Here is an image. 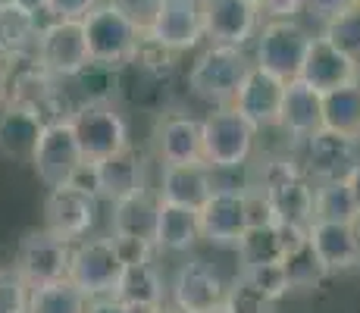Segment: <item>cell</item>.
Instances as JSON below:
<instances>
[{
	"label": "cell",
	"mask_w": 360,
	"mask_h": 313,
	"mask_svg": "<svg viewBox=\"0 0 360 313\" xmlns=\"http://www.w3.org/2000/svg\"><path fill=\"white\" fill-rule=\"evenodd\" d=\"M254 172L257 176H251L245 188H254L269 200L276 222L297 229H307L314 222V185L304 170H297L285 157H273L263 160Z\"/></svg>",
	"instance_id": "1"
},
{
	"label": "cell",
	"mask_w": 360,
	"mask_h": 313,
	"mask_svg": "<svg viewBox=\"0 0 360 313\" xmlns=\"http://www.w3.org/2000/svg\"><path fill=\"white\" fill-rule=\"evenodd\" d=\"M82 32H85L91 63L110 69L135 63L144 44V32L110 4H98L94 10H88L82 16Z\"/></svg>",
	"instance_id": "2"
},
{
	"label": "cell",
	"mask_w": 360,
	"mask_h": 313,
	"mask_svg": "<svg viewBox=\"0 0 360 313\" xmlns=\"http://www.w3.org/2000/svg\"><path fill=\"white\" fill-rule=\"evenodd\" d=\"M251 57L245 47H226V44H210L204 53L195 60L188 72V88L191 94L200 97L204 103L213 107H232L235 91L241 88L245 75L251 72Z\"/></svg>",
	"instance_id": "3"
},
{
	"label": "cell",
	"mask_w": 360,
	"mask_h": 313,
	"mask_svg": "<svg viewBox=\"0 0 360 313\" xmlns=\"http://www.w3.org/2000/svg\"><path fill=\"white\" fill-rule=\"evenodd\" d=\"M254 141H257L254 125L241 120L232 107H219L207 120H200V151L210 172L241 170L254 154Z\"/></svg>",
	"instance_id": "4"
},
{
	"label": "cell",
	"mask_w": 360,
	"mask_h": 313,
	"mask_svg": "<svg viewBox=\"0 0 360 313\" xmlns=\"http://www.w3.org/2000/svg\"><path fill=\"white\" fill-rule=\"evenodd\" d=\"M72 125L75 144L82 151L85 163H98V160L122 151L129 141V122L122 120V113L113 103L101 101H85L66 116Z\"/></svg>",
	"instance_id": "5"
},
{
	"label": "cell",
	"mask_w": 360,
	"mask_h": 313,
	"mask_svg": "<svg viewBox=\"0 0 360 313\" xmlns=\"http://www.w3.org/2000/svg\"><path fill=\"white\" fill-rule=\"evenodd\" d=\"M310 34L295 19H266L254 34V66L276 75L282 82H292L301 72L304 53H307Z\"/></svg>",
	"instance_id": "6"
},
{
	"label": "cell",
	"mask_w": 360,
	"mask_h": 313,
	"mask_svg": "<svg viewBox=\"0 0 360 313\" xmlns=\"http://www.w3.org/2000/svg\"><path fill=\"white\" fill-rule=\"evenodd\" d=\"M122 257L116 250L113 238H88L79 241L69 254V273L66 279L88 298H113L116 295V285H120L122 276Z\"/></svg>",
	"instance_id": "7"
},
{
	"label": "cell",
	"mask_w": 360,
	"mask_h": 313,
	"mask_svg": "<svg viewBox=\"0 0 360 313\" xmlns=\"http://www.w3.org/2000/svg\"><path fill=\"white\" fill-rule=\"evenodd\" d=\"M38 66L53 79H75L91 63L82 32V19H51L38 32Z\"/></svg>",
	"instance_id": "8"
},
{
	"label": "cell",
	"mask_w": 360,
	"mask_h": 313,
	"mask_svg": "<svg viewBox=\"0 0 360 313\" xmlns=\"http://www.w3.org/2000/svg\"><path fill=\"white\" fill-rule=\"evenodd\" d=\"M29 163L34 166L38 179L47 188L72 185L75 172L85 166V160H82V151H79V144H75L69 120H53L44 125V132H41V138H38V148H34Z\"/></svg>",
	"instance_id": "9"
},
{
	"label": "cell",
	"mask_w": 360,
	"mask_h": 313,
	"mask_svg": "<svg viewBox=\"0 0 360 313\" xmlns=\"http://www.w3.org/2000/svg\"><path fill=\"white\" fill-rule=\"evenodd\" d=\"M360 163V138L316 129L304 138V176L314 182H345Z\"/></svg>",
	"instance_id": "10"
},
{
	"label": "cell",
	"mask_w": 360,
	"mask_h": 313,
	"mask_svg": "<svg viewBox=\"0 0 360 313\" xmlns=\"http://www.w3.org/2000/svg\"><path fill=\"white\" fill-rule=\"evenodd\" d=\"M200 241L217 248H238L241 235L248 232L245 188H213L210 198L198 207Z\"/></svg>",
	"instance_id": "11"
},
{
	"label": "cell",
	"mask_w": 360,
	"mask_h": 313,
	"mask_svg": "<svg viewBox=\"0 0 360 313\" xmlns=\"http://www.w3.org/2000/svg\"><path fill=\"white\" fill-rule=\"evenodd\" d=\"M69 254L72 248L66 241L53 238L51 232L44 229H32L19 238V248H16V269L22 276V282L34 288V285H47V282H60L66 279L69 273Z\"/></svg>",
	"instance_id": "12"
},
{
	"label": "cell",
	"mask_w": 360,
	"mask_h": 313,
	"mask_svg": "<svg viewBox=\"0 0 360 313\" xmlns=\"http://www.w3.org/2000/svg\"><path fill=\"white\" fill-rule=\"evenodd\" d=\"M204 38L200 0H160L154 19L144 29V41L157 51H188Z\"/></svg>",
	"instance_id": "13"
},
{
	"label": "cell",
	"mask_w": 360,
	"mask_h": 313,
	"mask_svg": "<svg viewBox=\"0 0 360 313\" xmlns=\"http://www.w3.org/2000/svg\"><path fill=\"white\" fill-rule=\"evenodd\" d=\"M94 213H98V198L75 185L51 188L44 200V232H51L53 238L72 241L85 238L88 229L94 226Z\"/></svg>",
	"instance_id": "14"
},
{
	"label": "cell",
	"mask_w": 360,
	"mask_h": 313,
	"mask_svg": "<svg viewBox=\"0 0 360 313\" xmlns=\"http://www.w3.org/2000/svg\"><path fill=\"white\" fill-rule=\"evenodd\" d=\"M200 23L210 44L245 47L260 29V6L248 0H200Z\"/></svg>",
	"instance_id": "15"
},
{
	"label": "cell",
	"mask_w": 360,
	"mask_h": 313,
	"mask_svg": "<svg viewBox=\"0 0 360 313\" xmlns=\"http://www.w3.org/2000/svg\"><path fill=\"white\" fill-rule=\"evenodd\" d=\"M166 301L176 304L182 313H207L213 307H223L226 301V282L207 260H188L176 269Z\"/></svg>",
	"instance_id": "16"
},
{
	"label": "cell",
	"mask_w": 360,
	"mask_h": 313,
	"mask_svg": "<svg viewBox=\"0 0 360 313\" xmlns=\"http://www.w3.org/2000/svg\"><path fill=\"white\" fill-rule=\"evenodd\" d=\"M91 176H94V194L107 198L110 204L129 200L135 194L148 191V179H144V157L141 151H135L131 144H126L116 154L91 163Z\"/></svg>",
	"instance_id": "17"
},
{
	"label": "cell",
	"mask_w": 360,
	"mask_h": 313,
	"mask_svg": "<svg viewBox=\"0 0 360 313\" xmlns=\"http://www.w3.org/2000/svg\"><path fill=\"white\" fill-rule=\"evenodd\" d=\"M282 91H285V82L276 79V75L263 72V69L251 66V72L245 75L241 88L235 91L232 110L254 125V132L273 129L279 125V107H282Z\"/></svg>",
	"instance_id": "18"
},
{
	"label": "cell",
	"mask_w": 360,
	"mask_h": 313,
	"mask_svg": "<svg viewBox=\"0 0 360 313\" xmlns=\"http://www.w3.org/2000/svg\"><path fill=\"white\" fill-rule=\"evenodd\" d=\"M297 79H301L304 85H310L314 91L326 94L332 88L354 85L360 79V63L351 60L348 53L335 51L326 38H310Z\"/></svg>",
	"instance_id": "19"
},
{
	"label": "cell",
	"mask_w": 360,
	"mask_h": 313,
	"mask_svg": "<svg viewBox=\"0 0 360 313\" xmlns=\"http://www.w3.org/2000/svg\"><path fill=\"white\" fill-rule=\"evenodd\" d=\"M307 241L314 245L326 273H348L357 267L360 222H310Z\"/></svg>",
	"instance_id": "20"
},
{
	"label": "cell",
	"mask_w": 360,
	"mask_h": 313,
	"mask_svg": "<svg viewBox=\"0 0 360 313\" xmlns=\"http://www.w3.org/2000/svg\"><path fill=\"white\" fill-rule=\"evenodd\" d=\"M307 238V229L297 226H251L238 241V260L241 267H263V263H282L285 250H292L297 241Z\"/></svg>",
	"instance_id": "21"
},
{
	"label": "cell",
	"mask_w": 360,
	"mask_h": 313,
	"mask_svg": "<svg viewBox=\"0 0 360 313\" xmlns=\"http://www.w3.org/2000/svg\"><path fill=\"white\" fill-rule=\"evenodd\" d=\"M157 154L169 166H204L200 120H195V116H166L157 125Z\"/></svg>",
	"instance_id": "22"
},
{
	"label": "cell",
	"mask_w": 360,
	"mask_h": 313,
	"mask_svg": "<svg viewBox=\"0 0 360 313\" xmlns=\"http://www.w3.org/2000/svg\"><path fill=\"white\" fill-rule=\"evenodd\" d=\"M44 125L47 122L32 107L10 101L0 110V154L10 160H32Z\"/></svg>",
	"instance_id": "23"
},
{
	"label": "cell",
	"mask_w": 360,
	"mask_h": 313,
	"mask_svg": "<svg viewBox=\"0 0 360 313\" xmlns=\"http://www.w3.org/2000/svg\"><path fill=\"white\" fill-rule=\"evenodd\" d=\"M217 188L213 182V172L207 166H169L163 163L160 172V191L157 198L166 200V204H176V207H188V210H198L210 191Z\"/></svg>",
	"instance_id": "24"
},
{
	"label": "cell",
	"mask_w": 360,
	"mask_h": 313,
	"mask_svg": "<svg viewBox=\"0 0 360 313\" xmlns=\"http://www.w3.org/2000/svg\"><path fill=\"white\" fill-rule=\"evenodd\" d=\"M323 120V94L304 85L301 79L285 82L282 91V107H279V125L292 138H307L310 132L320 129Z\"/></svg>",
	"instance_id": "25"
},
{
	"label": "cell",
	"mask_w": 360,
	"mask_h": 313,
	"mask_svg": "<svg viewBox=\"0 0 360 313\" xmlns=\"http://www.w3.org/2000/svg\"><path fill=\"white\" fill-rule=\"evenodd\" d=\"M200 241L198 213L188 207L166 204L157 198V229H154V250L166 254H185Z\"/></svg>",
	"instance_id": "26"
},
{
	"label": "cell",
	"mask_w": 360,
	"mask_h": 313,
	"mask_svg": "<svg viewBox=\"0 0 360 313\" xmlns=\"http://www.w3.org/2000/svg\"><path fill=\"white\" fill-rule=\"evenodd\" d=\"M154 229H157V198L150 191L113 204V238L154 245Z\"/></svg>",
	"instance_id": "27"
},
{
	"label": "cell",
	"mask_w": 360,
	"mask_h": 313,
	"mask_svg": "<svg viewBox=\"0 0 360 313\" xmlns=\"http://www.w3.org/2000/svg\"><path fill=\"white\" fill-rule=\"evenodd\" d=\"M116 301L120 304H163L166 301V282L154 260L148 263H126L116 285Z\"/></svg>",
	"instance_id": "28"
},
{
	"label": "cell",
	"mask_w": 360,
	"mask_h": 313,
	"mask_svg": "<svg viewBox=\"0 0 360 313\" xmlns=\"http://www.w3.org/2000/svg\"><path fill=\"white\" fill-rule=\"evenodd\" d=\"M41 23L32 13L0 0V53L4 57H29L38 44Z\"/></svg>",
	"instance_id": "29"
},
{
	"label": "cell",
	"mask_w": 360,
	"mask_h": 313,
	"mask_svg": "<svg viewBox=\"0 0 360 313\" xmlns=\"http://www.w3.org/2000/svg\"><path fill=\"white\" fill-rule=\"evenodd\" d=\"M320 129L338 132V135H348V138H360V82L332 88V91L323 94Z\"/></svg>",
	"instance_id": "30"
},
{
	"label": "cell",
	"mask_w": 360,
	"mask_h": 313,
	"mask_svg": "<svg viewBox=\"0 0 360 313\" xmlns=\"http://www.w3.org/2000/svg\"><path fill=\"white\" fill-rule=\"evenodd\" d=\"M279 267H282V273H285L288 291H314V288H320V282L329 276L307 238L297 241L292 250H285Z\"/></svg>",
	"instance_id": "31"
},
{
	"label": "cell",
	"mask_w": 360,
	"mask_h": 313,
	"mask_svg": "<svg viewBox=\"0 0 360 313\" xmlns=\"http://www.w3.org/2000/svg\"><path fill=\"white\" fill-rule=\"evenodd\" d=\"M88 298L69 279L34 285L29 288V307L25 313H88Z\"/></svg>",
	"instance_id": "32"
},
{
	"label": "cell",
	"mask_w": 360,
	"mask_h": 313,
	"mask_svg": "<svg viewBox=\"0 0 360 313\" xmlns=\"http://www.w3.org/2000/svg\"><path fill=\"white\" fill-rule=\"evenodd\" d=\"M314 222H357V210L345 182L314 185Z\"/></svg>",
	"instance_id": "33"
},
{
	"label": "cell",
	"mask_w": 360,
	"mask_h": 313,
	"mask_svg": "<svg viewBox=\"0 0 360 313\" xmlns=\"http://www.w3.org/2000/svg\"><path fill=\"white\" fill-rule=\"evenodd\" d=\"M320 38H326L335 51L348 53L351 60L360 63V6L351 4L342 13H335L329 23H323Z\"/></svg>",
	"instance_id": "34"
},
{
	"label": "cell",
	"mask_w": 360,
	"mask_h": 313,
	"mask_svg": "<svg viewBox=\"0 0 360 313\" xmlns=\"http://www.w3.org/2000/svg\"><path fill=\"white\" fill-rule=\"evenodd\" d=\"M273 304L260 288H254L245 276H235L232 285H226V301L223 307L229 313H273Z\"/></svg>",
	"instance_id": "35"
},
{
	"label": "cell",
	"mask_w": 360,
	"mask_h": 313,
	"mask_svg": "<svg viewBox=\"0 0 360 313\" xmlns=\"http://www.w3.org/2000/svg\"><path fill=\"white\" fill-rule=\"evenodd\" d=\"M254 288H260L269 301H279L282 295H288V282L285 273H282L279 263H263V267H241L238 269Z\"/></svg>",
	"instance_id": "36"
},
{
	"label": "cell",
	"mask_w": 360,
	"mask_h": 313,
	"mask_svg": "<svg viewBox=\"0 0 360 313\" xmlns=\"http://www.w3.org/2000/svg\"><path fill=\"white\" fill-rule=\"evenodd\" d=\"M29 307V285L16 269H0V313H25Z\"/></svg>",
	"instance_id": "37"
},
{
	"label": "cell",
	"mask_w": 360,
	"mask_h": 313,
	"mask_svg": "<svg viewBox=\"0 0 360 313\" xmlns=\"http://www.w3.org/2000/svg\"><path fill=\"white\" fill-rule=\"evenodd\" d=\"M110 6H116V10L122 13V16H129L131 23L138 25V29H148V23L154 19V13H157V4L160 0H107Z\"/></svg>",
	"instance_id": "38"
},
{
	"label": "cell",
	"mask_w": 360,
	"mask_h": 313,
	"mask_svg": "<svg viewBox=\"0 0 360 313\" xmlns=\"http://www.w3.org/2000/svg\"><path fill=\"white\" fill-rule=\"evenodd\" d=\"M98 0H47V16L51 19H82L88 10H94Z\"/></svg>",
	"instance_id": "39"
},
{
	"label": "cell",
	"mask_w": 360,
	"mask_h": 313,
	"mask_svg": "<svg viewBox=\"0 0 360 313\" xmlns=\"http://www.w3.org/2000/svg\"><path fill=\"white\" fill-rule=\"evenodd\" d=\"M304 10V0H260V13L266 19H295Z\"/></svg>",
	"instance_id": "40"
},
{
	"label": "cell",
	"mask_w": 360,
	"mask_h": 313,
	"mask_svg": "<svg viewBox=\"0 0 360 313\" xmlns=\"http://www.w3.org/2000/svg\"><path fill=\"white\" fill-rule=\"evenodd\" d=\"M351 4H354V0H304V10L314 19H320V23H329L335 13H342L345 6H351Z\"/></svg>",
	"instance_id": "41"
},
{
	"label": "cell",
	"mask_w": 360,
	"mask_h": 313,
	"mask_svg": "<svg viewBox=\"0 0 360 313\" xmlns=\"http://www.w3.org/2000/svg\"><path fill=\"white\" fill-rule=\"evenodd\" d=\"M88 313H122V304L116 298H94L88 304Z\"/></svg>",
	"instance_id": "42"
},
{
	"label": "cell",
	"mask_w": 360,
	"mask_h": 313,
	"mask_svg": "<svg viewBox=\"0 0 360 313\" xmlns=\"http://www.w3.org/2000/svg\"><path fill=\"white\" fill-rule=\"evenodd\" d=\"M345 185H348V191H351V200H354V210H357V222H360V163L351 170V176L345 179Z\"/></svg>",
	"instance_id": "43"
},
{
	"label": "cell",
	"mask_w": 360,
	"mask_h": 313,
	"mask_svg": "<svg viewBox=\"0 0 360 313\" xmlns=\"http://www.w3.org/2000/svg\"><path fill=\"white\" fill-rule=\"evenodd\" d=\"M10 4L19 6V10H25V13H32L34 19H38L41 13L47 16V0H10Z\"/></svg>",
	"instance_id": "44"
},
{
	"label": "cell",
	"mask_w": 360,
	"mask_h": 313,
	"mask_svg": "<svg viewBox=\"0 0 360 313\" xmlns=\"http://www.w3.org/2000/svg\"><path fill=\"white\" fill-rule=\"evenodd\" d=\"M160 304H122V313H157Z\"/></svg>",
	"instance_id": "45"
},
{
	"label": "cell",
	"mask_w": 360,
	"mask_h": 313,
	"mask_svg": "<svg viewBox=\"0 0 360 313\" xmlns=\"http://www.w3.org/2000/svg\"><path fill=\"white\" fill-rule=\"evenodd\" d=\"M6 103H10V85H6V79L0 75V110H4Z\"/></svg>",
	"instance_id": "46"
},
{
	"label": "cell",
	"mask_w": 360,
	"mask_h": 313,
	"mask_svg": "<svg viewBox=\"0 0 360 313\" xmlns=\"http://www.w3.org/2000/svg\"><path fill=\"white\" fill-rule=\"evenodd\" d=\"M157 313H182V310H179V307H176V304L163 301V304H160V310H157Z\"/></svg>",
	"instance_id": "47"
},
{
	"label": "cell",
	"mask_w": 360,
	"mask_h": 313,
	"mask_svg": "<svg viewBox=\"0 0 360 313\" xmlns=\"http://www.w3.org/2000/svg\"><path fill=\"white\" fill-rule=\"evenodd\" d=\"M207 313H229L226 307H213V310H207Z\"/></svg>",
	"instance_id": "48"
},
{
	"label": "cell",
	"mask_w": 360,
	"mask_h": 313,
	"mask_svg": "<svg viewBox=\"0 0 360 313\" xmlns=\"http://www.w3.org/2000/svg\"><path fill=\"white\" fill-rule=\"evenodd\" d=\"M248 4H254V6H260V0H248Z\"/></svg>",
	"instance_id": "49"
},
{
	"label": "cell",
	"mask_w": 360,
	"mask_h": 313,
	"mask_svg": "<svg viewBox=\"0 0 360 313\" xmlns=\"http://www.w3.org/2000/svg\"><path fill=\"white\" fill-rule=\"evenodd\" d=\"M354 269H360V250H357V267Z\"/></svg>",
	"instance_id": "50"
},
{
	"label": "cell",
	"mask_w": 360,
	"mask_h": 313,
	"mask_svg": "<svg viewBox=\"0 0 360 313\" xmlns=\"http://www.w3.org/2000/svg\"><path fill=\"white\" fill-rule=\"evenodd\" d=\"M354 4H357V6H360V0H354Z\"/></svg>",
	"instance_id": "51"
}]
</instances>
